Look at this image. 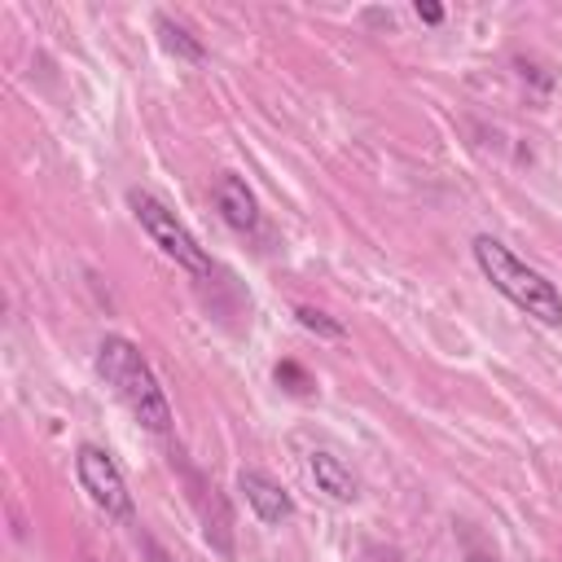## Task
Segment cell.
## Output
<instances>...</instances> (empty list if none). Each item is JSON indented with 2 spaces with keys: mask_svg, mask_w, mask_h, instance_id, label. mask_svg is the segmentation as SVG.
<instances>
[{
  "mask_svg": "<svg viewBox=\"0 0 562 562\" xmlns=\"http://www.w3.org/2000/svg\"><path fill=\"white\" fill-rule=\"evenodd\" d=\"M97 373L114 386V395L127 404V413L145 430H154V435H167L171 430V404H167V395H162L149 360L136 351V342H127L119 334H105L97 342Z\"/></svg>",
  "mask_w": 562,
  "mask_h": 562,
  "instance_id": "6da1fadb",
  "label": "cell"
},
{
  "mask_svg": "<svg viewBox=\"0 0 562 562\" xmlns=\"http://www.w3.org/2000/svg\"><path fill=\"white\" fill-rule=\"evenodd\" d=\"M474 263L492 281V290H501L518 312H527L531 321H540L549 329L562 325V294H558V285L544 272H536L531 263H522L505 241H496L492 233H479L474 237Z\"/></svg>",
  "mask_w": 562,
  "mask_h": 562,
  "instance_id": "7a4b0ae2",
  "label": "cell"
},
{
  "mask_svg": "<svg viewBox=\"0 0 562 562\" xmlns=\"http://www.w3.org/2000/svg\"><path fill=\"white\" fill-rule=\"evenodd\" d=\"M127 206H132V215L140 220V228L149 233V241L167 255V259H176L184 272H193V277H211L215 272V263H211V255L198 246V237L176 220V211H167L149 189H127Z\"/></svg>",
  "mask_w": 562,
  "mask_h": 562,
  "instance_id": "3957f363",
  "label": "cell"
},
{
  "mask_svg": "<svg viewBox=\"0 0 562 562\" xmlns=\"http://www.w3.org/2000/svg\"><path fill=\"white\" fill-rule=\"evenodd\" d=\"M75 470H79V483L97 509H105L110 518H132V492H127V483H123V474L105 448L83 443L75 452Z\"/></svg>",
  "mask_w": 562,
  "mask_h": 562,
  "instance_id": "277c9868",
  "label": "cell"
},
{
  "mask_svg": "<svg viewBox=\"0 0 562 562\" xmlns=\"http://www.w3.org/2000/svg\"><path fill=\"white\" fill-rule=\"evenodd\" d=\"M189 487H193V505L202 514V536L211 549H220L224 558H233V514H228V501L220 496L215 483H206L198 470H184Z\"/></svg>",
  "mask_w": 562,
  "mask_h": 562,
  "instance_id": "5b68a950",
  "label": "cell"
},
{
  "mask_svg": "<svg viewBox=\"0 0 562 562\" xmlns=\"http://www.w3.org/2000/svg\"><path fill=\"white\" fill-rule=\"evenodd\" d=\"M237 492L246 496V505L255 509V518L259 522H285V518H294V501H290V492L277 483V479H268V474H259V470H241L237 474Z\"/></svg>",
  "mask_w": 562,
  "mask_h": 562,
  "instance_id": "8992f818",
  "label": "cell"
},
{
  "mask_svg": "<svg viewBox=\"0 0 562 562\" xmlns=\"http://www.w3.org/2000/svg\"><path fill=\"white\" fill-rule=\"evenodd\" d=\"M307 474L316 479V492H325V496L338 501V505H351V501L360 496V483H356L351 465H347L342 457H334L329 448H316V452L307 457Z\"/></svg>",
  "mask_w": 562,
  "mask_h": 562,
  "instance_id": "52a82bcc",
  "label": "cell"
},
{
  "mask_svg": "<svg viewBox=\"0 0 562 562\" xmlns=\"http://www.w3.org/2000/svg\"><path fill=\"white\" fill-rule=\"evenodd\" d=\"M215 206H220V215L228 220V228H237V233H250V228L259 224L255 193L246 189L241 176H220V184H215Z\"/></svg>",
  "mask_w": 562,
  "mask_h": 562,
  "instance_id": "ba28073f",
  "label": "cell"
},
{
  "mask_svg": "<svg viewBox=\"0 0 562 562\" xmlns=\"http://www.w3.org/2000/svg\"><path fill=\"white\" fill-rule=\"evenodd\" d=\"M158 35H162V44H167L176 57H184V61H202V44H198L184 26H176L171 18H158Z\"/></svg>",
  "mask_w": 562,
  "mask_h": 562,
  "instance_id": "9c48e42d",
  "label": "cell"
},
{
  "mask_svg": "<svg viewBox=\"0 0 562 562\" xmlns=\"http://www.w3.org/2000/svg\"><path fill=\"white\" fill-rule=\"evenodd\" d=\"M272 378H277V386L290 391V395H312V378H307L303 364H294V360H281V364L272 369Z\"/></svg>",
  "mask_w": 562,
  "mask_h": 562,
  "instance_id": "30bf717a",
  "label": "cell"
},
{
  "mask_svg": "<svg viewBox=\"0 0 562 562\" xmlns=\"http://www.w3.org/2000/svg\"><path fill=\"white\" fill-rule=\"evenodd\" d=\"M294 316H299V325H303V329H312V334L342 338V325H338V321H329V316H325V312H316V307H294Z\"/></svg>",
  "mask_w": 562,
  "mask_h": 562,
  "instance_id": "8fae6325",
  "label": "cell"
},
{
  "mask_svg": "<svg viewBox=\"0 0 562 562\" xmlns=\"http://www.w3.org/2000/svg\"><path fill=\"white\" fill-rule=\"evenodd\" d=\"M417 18H422V22H439V18H443V9H439V4H422V0H417Z\"/></svg>",
  "mask_w": 562,
  "mask_h": 562,
  "instance_id": "7c38bea8",
  "label": "cell"
},
{
  "mask_svg": "<svg viewBox=\"0 0 562 562\" xmlns=\"http://www.w3.org/2000/svg\"><path fill=\"white\" fill-rule=\"evenodd\" d=\"M465 562H492V558H483V553H474V558H465Z\"/></svg>",
  "mask_w": 562,
  "mask_h": 562,
  "instance_id": "4fadbf2b",
  "label": "cell"
}]
</instances>
